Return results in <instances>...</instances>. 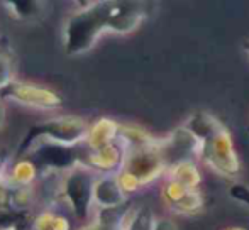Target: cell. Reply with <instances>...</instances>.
I'll use <instances>...</instances> for the list:
<instances>
[{"label":"cell","mask_w":249,"mask_h":230,"mask_svg":"<svg viewBox=\"0 0 249 230\" xmlns=\"http://www.w3.org/2000/svg\"><path fill=\"white\" fill-rule=\"evenodd\" d=\"M136 9H125L115 3H95L73 14L66 24L65 48L68 54H78L90 49L102 29L112 27L115 31H129L138 24Z\"/></svg>","instance_id":"1"},{"label":"cell","mask_w":249,"mask_h":230,"mask_svg":"<svg viewBox=\"0 0 249 230\" xmlns=\"http://www.w3.org/2000/svg\"><path fill=\"white\" fill-rule=\"evenodd\" d=\"M41 135L51 139L53 142H65V144L78 142L85 135V125L80 120H76V118H58V120L39 124L29 131V134L26 135L22 146H20L19 152L27 151V148H31V144H33V141H36Z\"/></svg>","instance_id":"2"},{"label":"cell","mask_w":249,"mask_h":230,"mask_svg":"<svg viewBox=\"0 0 249 230\" xmlns=\"http://www.w3.org/2000/svg\"><path fill=\"white\" fill-rule=\"evenodd\" d=\"M93 174L87 169H73L65 181V193L71 201V207L78 218H85L89 214L90 201L93 198Z\"/></svg>","instance_id":"3"},{"label":"cell","mask_w":249,"mask_h":230,"mask_svg":"<svg viewBox=\"0 0 249 230\" xmlns=\"http://www.w3.org/2000/svg\"><path fill=\"white\" fill-rule=\"evenodd\" d=\"M2 97H10L19 102L29 103V105L43 107V109H54L61 105V99L54 92L46 88H39L34 85H24V83H10L0 90Z\"/></svg>","instance_id":"4"},{"label":"cell","mask_w":249,"mask_h":230,"mask_svg":"<svg viewBox=\"0 0 249 230\" xmlns=\"http://www.w3.org/2000/svg\"><path fill=\"white\" fill-rule=\"evenodd\" d=\"M31 161L39 168H70L78 161V152L73 146L48 142L31 154Z\"/></svg>","instance_id":"5"},{"label":"cell","mask_w":249,"mask_h":230,"mask_svg":"<svg viewBox=\"0 0 249 230\" xmlns=\"http://www.w3.org/2000/svg\"><path fill=\"white\" fill-rule=\"evenodd\" d=\"M93 197L100 205L112 208L122 201V190L114 178H104L93 186Z\"/></svg>","instance_id":"6"},{"label":"cell","mask_w":249,"mask_h":230,"mask_svg":"<svg viewBox=\"0 0 249 230\" xmlns=\"http://www.w3.org/2000/svg\"><path fill=\"white\" fill-rule=\"evenodd\" d=\"M12 5L16 7V12L20 14V16H33L34 12H36L37 9H34V7H37L39 3L36 2H12Z\"/></svg>","instance_id":"7"},{"label":"cell","mask_w":249,"mask_h":230,"mask_svg":"<svg viewBox=\"0 0 249 230\" xmlns=\"http://www.w3.org/2000/svg\"><path fill=\"white\" fill-rule=\"evenodd\" d=\"M9 78H10V68L7 59L0 54V90L5 85H9Z\"/></svg>","instance_id":"8"},{"label":"cell","mask_w":249,"mask_h":230,"mask_svg":"<svg viewBox=\"0 0 249 230\" xmlns=\"http://www.w3.org/2000/svg\"><path fill=\"white\" fill-rule=\"evenodd\" d=\"M3 120V110H2V105H0V124H2Z\"/></svg>","instance_id":"9"},{"label":"cell","mask_w":249,"mask_h":230,"mask_svg":"<svg viewBox=\"0 0 249 230\" xmlns=\"http://www.w3.org/2000/svg\"><path fill=\"white\" fill-rule=\"evenodd\" d=\"M90 230H107V229H104V227H97V229H90Z\"/></svg>","instance_id":"10"},{"label":"cell","mask_w":249,"mask_h":230,"mask_svg":"<svg viewBox=\"0 0 249 230\" xmlns=\"http://www.w3.org/2000/svg\"><path fill=\"white\" fill-rule=\"evenodd\" d=\"M16 230H19V229H16Z\"/></svg>","instance_id":"11"}]
</instances>
